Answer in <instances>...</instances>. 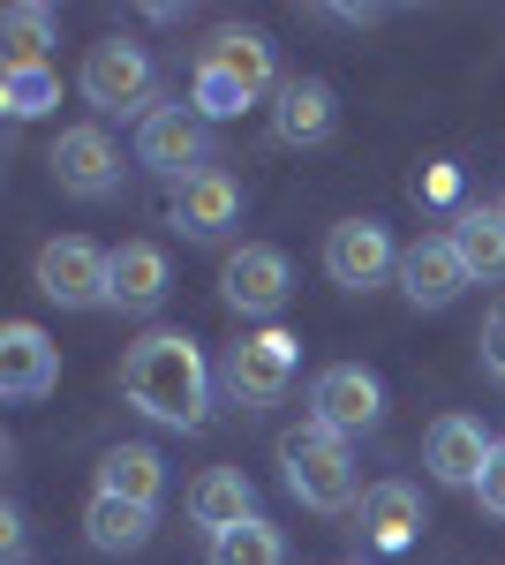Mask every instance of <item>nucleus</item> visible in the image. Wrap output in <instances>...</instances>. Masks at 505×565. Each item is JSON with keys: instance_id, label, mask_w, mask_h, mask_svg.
Instances as JSON below:
<instances>
[{"instance_id": "obj_1", "label": "nucleus", "mask_w": 505, "mask_h": 565, "mask_svg": "<svg viewBox=\"0 0 505 565\" xmlns=\"http://www.w3.org/2000/svg\"><path fill=\"white\" fill-rule=\"evenodd\" d=\"M122 399L136 415L167 423V430H197L204 407H211L204 348H197L189 332H144V340L122 354Z\"/></svg>"}, {"instance_id": "obj_2", "label": "nucleus", "mask_w": 505, "mask_h": 565, "mask_svg": "<svg viewBox=\"0 0 505 565\" xmlns=\"http://www.w3.org/2000/svg\"><path fill=\"white\" fill-rule=\"evenodd\" d=\"M280 468H287V490H295L309 513H347L355 505V452L317 415H302L295 430L280 437Z\"/></svg>"}, {"instance_id": "obj_3", "label": "nucleus", "mask_w": 505, "mask_h": 565, "mask_svg": "<svg viewBox=\"0 0 505 565\" xmlns=\"http://www.w3.org/2000/svg\"><path fill=\"white\" fill-rule=\"evenodd\" d=\"M76 90H84L98 114H151V90H159V68L136 39H106L84 53L76 68Z\"/></svg>"}, {"instance_id": "obj_4", "label": "nucleus", "mask_w": 505, "mask_h": 565, "mask_svg": "<svg viewBox=\"0 0 505 565\" xmlns=\"http://www.w3.org/2000/svg\"><path fill=\"white\" fill-rule=\"evenodd\" d=\"M136 167H151V174H167V181L204 174L211 167V121L197 106H151L136 121Z\"/></svg>"}, {"instance_id": "obj_5", "label": "nucleus", "mask_w": 505, "mask_h": 565, "mask_svg": "<svg viewBox=\"0 0 505 565\" xmlns=\"http://www.w3.org/2000/svg\"><path fill=\"white\" fill-rule=\"evenodd\" d=\"M39 295L61 309H98L106 302V271H114V249H98V242H84V234H53L39 249Z\"/></svg>"}, {"instance_id": "obj_6", "label": "nucleus", "mask_w": 505, "mask_h": 565, "mask_svg": "<svg viewBox=\"0 0 505 565\" xmlns=\"http://www.w3.org/2000/svg\"><path fill=\"white\" fill-rule=\"evenodd\" d=\"M287 257L272 249V242H242L234 257L219 264V302L234 309V317H280L287 302Z\"/></svg>"}, {"instance_id": "obj_7", "label": "nucleus", "mask_w": 505, "mask_h": 565, "mask_svg": "<svg viewBox=\"0 0 505 565\" xmlns=\"http://www.w3.org/2000/svg\"><path fill=\"white\" fill-rule=\"evenodd\" d=\"M385 271H400V249H392V234H385L378 218H339L333 234H325V279L333 287L362 295V287H378Z\"/></svg>"}, {"instance_id": "obj_8", "label": "nucleus", "mask_w": 505, "mask_h": 565, "mask_svg": "<svg viewBox=\"0 0 505 565\" xmlns=\"http://www.w3.org/2000/svg\"><path fill=\"white\" fill-rule=\"evenodd\" d=\"M309 415L325 423V430L355 437V430H378L385 415V385L362 370V362H333V370H317V385H309Z\"/></svg>"}, {"instance_id": "obj_9", "label": "nucleus", "mask_w": 505, "mask_h": 565, "mask_svg": "<svg viewBox=\"0 0 505 565\" xmlns=\"http://www.w3.org/2000/svg\"><path fill=\"white\" fill-rule=\"evenodd\" d=\"M295 362H302V340L280 332V324H264L242 348H227V385H234V399H280L295 385Z\"/></svg>"}, {"instance_id": "obj_10", "label": "nucleus", "mask_w": 505, "mask_h": 565, "mask_svg": "<svg viewBox=\"0 0 505 565\" xmlns=\"http://www.w3.org/2000/svg\"><path fill=\"white\" fill-rule=\"evenodd\" d=\"M167 218L181 226V234H189V242H219V234L242 218V181L227 174V167H204V174L173 181Z\"/></svg>"}, {"instance_id": "obj_11", "label": "nucleus", "mask_w": 505, "mask_h": 565, "mask_svg": "<svg viewBox=\"0 0 505 565\" xmlns=\"http://www.w3.org/2000/svg\"><path fill=\"white\" fill-rule=\"evenodd\" d=\"M53 181L69 189V196H114L122 189V151H114V136L84 121V129H61L53 143Z\"/></svg>"}, {"instance_id": "obj_12", "label": "nucleus", "mask_w": 505, "mask_h": 565, "mask_svg": "<svg viewBox=\"0 0 505 565\" xmlns=\"http://www.w3.org/2000/svg\"><path fill=\"white\" fill-rule=\"evenodd\" d=\"M53 385H61V348L45 340L39 324H8V332H0V399L31 407V399H45Z\"/></svg>"}, {"instance_id": "obj_13", "label": "nucleus", "mask_w": 505, "mask_h": 565, "mask_svg": "<svg viewBox=\"0 0 505 565\" xmlns=\"http://www.w3.org/2000/svg\"><path fill=\"white\" fill-rule=\"evenodd\" d=\"M491 445H498V437L483 430V423H467V415H438L430 437H422V460H430V476L445 482V490H475L483 468H491Z\"/></svg>"}, {"instance_id": "obj_14", "label": "nucleus", "mask_w": 505, "mask_h": 565, "mask_svg": "<svg viewBox=\"0 0 505 565\" xmlns=\"http://www.w3.org/2000/svg\"><path fill=\"white\" fill-rule=\"evenodd\" d=\"M461 287H475V279H467L453 234H430V242H415V249H400V295H408L415 309H445Z\"/></svg>"}, {"instance_id": "obj_15", "label": "nucleus", "mask_w": 505, "mask_h": 565, "mask_svg": "<svg viewBox=\"0 0 505 565\" xmlns=\"http://www.w3.org/2000/svg\"><path fill=\"white\" fill-rule=\"evenodd\" d=\"M197 61H204V68H219V76H234L250 98H272V90L287 84V76H280V61H272V39H264V31H242V23H227V31L197 53Z\"/></svg>"}, {"instance_id": "obj_16", "label": "nucleus", "mask_w": 505, "mask_h": 565, "mask_svg": "<svg viewBox=\"0 0 505 565\" xmlns=\"http://www.w3.org/2000/svg\"><path fill=\"white\" fill-rule=\"evenodd\" d=\"M333 121H339L333 84H317V76H287V84L272 90V129H280V143H325Z\"/></svg>"}, {"instance_id": "obj_17", "label": "nucleus", "mask_w": 505, "mask_h": 565, "mask_svg": "<svg viewBox=\"0 0 505 565\" xmlns=\"http://www.w3.org/2000/svg\"><path fill=\"white\" fill-rule=\"evenodd\" d=\"M189 521L211 527V535L256 521V482L242 476V468H204V476L189 482Z\"/></svg>"}, {"instance_id": "obj_18", "label": "nucleus", "mask_w": 505, "mask_h": 565, "mask_svg": "<svg viewBox=\"0 0 505 565\" xmlns=\"http://www.w3.org/2000/svg\"><path fill=\"white\" fill-rule=\"evenodd\" d=\"M106 302L114 309H159L167 302V249L159 242H122L106 271Z\"/></svg>"}, {"instance_id": "obj_19", "label": "nucleus", "mask_w": 505, "mask_h": 565, "mask_svg": "<svg viewBox=\"0 0 505 565\" xmlns=\"http://www.w3.org/2000/svg\"><path fill=\"white\" fill-rule=\"evenodd\" d=\"M415 527H422L415 482H370V490H362V535H370L378 551H408Z\"/></svg>"}, {"instance_id": "obj_20", "label": "nucleus", "mask_w": 505, "mask_h": 565, "mask_svg": "<svg viewBox=\"0 0 505 565\" xmlns=\"http://www.w3.org/2000/svg\"><path fill=\"white\" fill-rule=\"evenodd\" d=\"M453 249H461L467 279L498 287L505 279V212L498 204H467V212H453Z\"/></svg>"}, {"instance_id": "obj_21", "label": "nucleus", "mask_w": 505, "mask_h": 565, "mask_svg": "<svg viewBox=\"0 0 505 565\" xmlns=\"http://www.w3.org/2000/svg\"><path fill=\"white\" fill-rule=\"evenodd\" d=\"M159 490H167V468H159V452H151V445H114V452L98 460V498L159 505Z\"/></svg>"}, {"instance_id": "obj_22", "label": "nucleus", "mask_w": 505, "mask_h": 565, "mask_svg": "<svg viewBox=\"0 0 505 565\" xmlns=\"http://www.w3.org/2000/svg\"><path fill=\"white\" fill-rule=\"evenodd\" d=\"M84 535H91V551L128 558V551H144V543H151V505H128V498H91Z\"/></svg>"}, {"instance_id": "obj_23", "label": "nucleus", "mask_w": 505, "mask_h": 565, "mask_svg": "<svg viewBox=\"0 0 505 565\" xmlns=\"http://www.w3.org/2000/svg\"><path fill=\"white\" fill-rule=\"evenodd\" d=\"M211 565H287V543H280V527L256 513V521L211 535Z\"/></svg>"}, {"instance_id": "obj_24", "label": "nucleus", "mask_w": 505, "mask_h": 565, "mask_svg": "<svg viewBox=\"0 0 505 565\" xmlns=\"http://www.w3.org/2000/svg\"><path fill=\"white\" fill-rule=\"evenodd\" d=\"M0 45H8V68H45V45H53V15L45 8H8L0 15Z\"/></svg>"}, {"instance_id": "obj_25", "label": "nucleus", "mask_w": 505, "mask_h": 565, "mask_svg": "<svg viewBox=\"0 0 505 565\" xmlns=\"http://www.w3.org/2000/svg\"><path fill=\"white\" fill-rule=\"evenodd\" d=\"M0 106L15 121H39V114L61 106V76L53 68H0Z\"/></svg>"}, {"instance_id": "obj_26", "label": "nucleus", "mask_w": 505, "mask_h": 565, "mask_svg": "<svg viewBox=\"0 0 505 565\" xmlns=\"http://www.w3.org/2000/svg\"><path fill=\"white\" fill-rule=\"evenodd\" d=\"M189 106H197L204 121H234L242 106H256V98L234 84V76H219V68H204V61H197V76H189Z\"/></svg>"}, {"instance_id": "obj_27", "label": "nucleus", "mask_w": 505, "mask_h": 565, "mask_svg": "<svg viewBox=\"0 0 505 565\" xmlns=\"http://www.w3.org/2000/svg\"><path fill=\"white\" fill-rule=\"evenodd\" d=\"M475 505H483L491 521H505V437L491 445V468H483V482H475Z\"/></svg>"}, {"instance_id": "obj_28", "label": "nucleus", "mask_w": 505, "mask_h": 565, "mask_svg": "<svg viewBox=\"0 0 505 565\" xmlns=\"http://www.w3.org/2000/svg\"><path fill=\"white\" fill-rule=\"evenodd\" d=\"M475 348H483V370H491V377L505 385V302L483 317V340H475Z\"/></svg>"}, {"instance_id": "obj_29", "label": "nucleus", "mask_w": 505, "mask_h": 565, "mask_svg": "<svg viewBox=\"0 0 505 565\" xmlns=\"http://www.w3.org/2000/svg\"><path fill=\"white\" fill-rule=\"evenodd\" d=\"M0 558H8V565L23 558V513H15V505L0 513Z\"/></svg>"}, {"instance_id": "obj_30", "label": "nucleus", "mask_w": 505, "mask_h": 565, "mask_svg": "<svg viewBox=\"0 0 505 565\" xmlns=\"http://www.w3.org/2000/svg\"><path fill=\"white\" fill-rule=\"evenodd\" d=\"M453 189H461V174H453V167H430V181H422V196H438V204H445Z\"/></svg>"}, {"instance_id": "obj_31", "label": "nucleus", "mask_w": 505, "mask_h": 565, "mask_svg": "<svg viewBox=\"0 0 505 565\" xmlns=\"http://www.w3.org/2000/svg\"><path fill=\"white\" fill-rule=\"evenodd\" d=\"M498 212H505V196H498Z\"/></svg>"}]
</instances>
